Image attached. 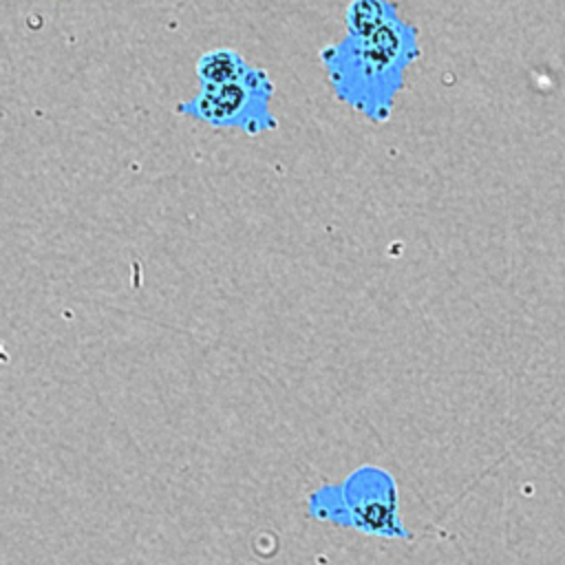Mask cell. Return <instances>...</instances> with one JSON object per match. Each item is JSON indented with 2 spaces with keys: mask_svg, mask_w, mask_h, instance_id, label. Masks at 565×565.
Returning <instances> with one entry per match:
<instances>
[{
  "mask_svg": "<svg viewBox=\"0 0 565 565\" xmlns=\"http://www.w3.org/2000/svg\"><path fill=\"white\" fill-rule=\"evenodd\" d=\"M271 93L269 77L263 68H254L234 82L201 86V93L183 104L179 113L199 121L225 128H243L249 135H258L276 126L267 113V99Z\"/></svg>",
  "mask_w": 565,
  "mask_h": 565,
  "instance_id": "1",
  "label": "cell"
},
{
  "mask_svg": "<svg viewBox=\"0 0 565 565\" xmlns=\"http://www.w3.org/2000/svg\"><path fill=\"white\" fill-rule=\"evenodd\" d=\"M349 525L364 534L406 536L397 514V490L380 468H360L342 486Z\"/></svg>",
  "mask_w": 565,
  "mask_h": 565,
  "instance_id": "2",
  "label": "cell"
},
{
  "mask_svg": "<svg viewBox=\"0 0 565 565\" xmlns=\"http://www.w3.org/2000/svg\"><path fill=\"white\" fill-rule=\"evenodd\" d=\"M252 71V66L245 62V57L227 46L207 51L196 62V77L201 86H214L225 84L245 77Z\"/></svg>",
  "mask_w": 565,
  "mask_h": 565,
  "instance_id": "3",
  "label": "cell"
},
{
  "mask_svg": "<svg viewBox=\"0 0 565 565\" xmlns=\"http://www.w3.org/2000/svg\"><path fill=\"white\" fill-rule=\"evenodd\" d=\"M388 20V4L384 0H353L347 9V24L353 35H366Z\"/></svg>",
  "mask_w": 565,
  "mask_h": 565,
  "instance_id": "4",
  "label": "cell"
}]
</instances>
